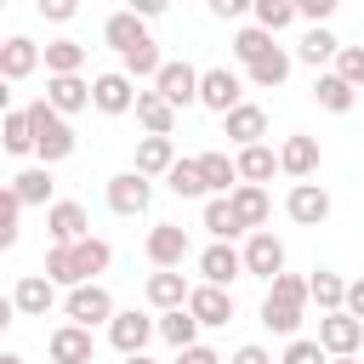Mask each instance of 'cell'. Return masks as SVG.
I'll return each mask as SVG.
<instances>
[{
    "instance_id": "cell-21",
    "label": "cell",
    "mask_w": 364,
    "mask_h": 364,
    "mask_svg": "<svg viewBox=\"0 0 364 364\" xmlns=\"http://www.w3.org/2000/svg\"><path fill=\"white\" fill-rule=\"evenodd\" d=\"M228 205H233V216H239V228H245V233H250V228H262V222L273 216V205H267L262 182H233V188H228Z\"/></svg>"
},
{
    "instance_id": "cell-56",
    "label": "cell",
    "mask_w": 364,
    "mask_h": 364,
    "mask_svg": "<svg viewBox=\"0 0 364 364\" xmlns=\"http://www.w3.org/2000/svg\"><path fill=\"white\" fill-rule=\"evenodd\" d=\"M11 108V80H0V114Z\"/></svg>"
},
{
    "instance_id": "cell-12",
    "label": "cell",
    "mask_w": 364,
    "mask_h": 364,
    "mask_svg": "<svg viewBox=\"0 0 364 364\" xmlns=\"http://www.w3.org/2000/svg\"><path fill=\"white\" fill-rule=\"evenodd\" d=\"M108 341H114V353L125 358V353H142L148 341H154V318L148 313H136V307H114V318H108Z\"/></svg>"
},
{
    "instance_id": "cell-42",
    "label": "cell",
    "mask_w": 364,
    "mask_h": 364,
    "mask_svg": "<svg viewBox=\"0 0 364 364\" xmlns=\"http://www.w3.org/2000/svg\"><path fill=\"white\" fill-rule=\"evenodd\" d=\"M262 51H273V34H267L262 23H245V28L233 34V57H239V63H256Z\"/></svg>"
},
{
    "instance_id": "cell-50",
    "label": "cell",
    "mask_w": 364,
    "mask_h": 364,
    "mask_svg": "<svg viewBox=\"0 0 364 364\" xmlns=\"http://www.w3.org/2000/svg\"><path fill=\"white\" fill-rule=\"evenodd\" d=\"M205 6H210V17H222V23H233V17L250 11V0H205Z\"/></svg>"
},
{
    "instance_id": "cell-6",
    "label": "cell",
    "mask_w": 364,
    "mask_h": 364,
    "mask_svg": "<svg viewBox=\"0 0 364 364\" xmlns=\"http://www.w3.org/2000/svg\"><path fill=\"white\" fill-rule=\"evenodd\" d=\"M182 307L199 318V330L233 324V290H228V284H188V301H182Z\"/></svg>"
},
{
    "instance_id": "cell-53",
    "label": "cell",
    "mask_w": 364,
    "mask_h": 364,
    "mask_svg": "<svg viewBox=\"0 0 364 364\" xmlns=\"http://www.w3.org/2000/svg\"><path fill=\"white\" fill-rule=\"evenodd\" d=\"M11 245H17V228H11V222H0V250H11Z\"/></svg>"
},
{
    "instance_id": "cell-33",
    "label": "cell",
    "mask_w": 364,
    "mask_h": 364,
    "mask_svg": "<svg viewBox=\"0 0 364 364\" xmlns=\"http://www.w3.org/2000/svg\"><path fill=\"white\" fill-rule=\"evenodd\" d=\"M0 148H6V154H34L28 108H6V114H0Z\"/></svg>"
},
{
    "instance_id": "cell-54",
    "label": "cell",
    "mask_w": 364,
    "mask_h": 364,
    "mask_svg": "<svg viewBox=\"0 0 364 364\" xmlns=\"http://www.w3.org/2000/svg\"><path fill=\"white\" fill-rule=\"evenodd\" d=\"M11 318H17V307H11V296H0V330H6Z\"/></svg>"
},
{
    "instance_id": "cell-45",
    "label": "cell",
    "mask_w": 364,
    "mask_h": 364,
    "mask_svg": "<svg viewBox=\"0 0 364 364\" xmlns=\"http://www.w3.org/2000/svg\"><path fill=\"white\" fill-rule=\"evenodd\" d=\"M330 353L318 347V341H307V336H290V347H284V358L279 364H324Z\"/></svg>"
},
{
    "instance_id": "cell-48",
    "label": "cell",
    "mask_w": 364,
    "mask_h": 364,
    "mask_svg": "<svg viewBox=\"0 0 364 364\" xmlns=\"http://www.w3.org/2000/svg\"><path fill=\"white\" fill-rule=\"evenodd\" d=\"M34 11H40L46 23H68V17L80 11V0H34Z\"/></svg>"
},
{
    "instance_id": "cell-51",
    "label": "cell",
    "mask_w": 364,
    "mask_h": 364,
    "mask_svg": "<svg viewBox=\"0 0 364 364\" xmlns=\"http://www.w3.org/2000/svg\"><path fill=\"white\" fill-rule=\"evenodd\" d=\"M341 307H347L353 318H364V279H347V296H341Z\"/></svg>"
},
{
    "instance_id": "cell-26",
    "label": "cell",
    "mask_w": 364,
    "mask_h": 364,
    "mask_svg": "<svg viewBox=\"0 0 364 364\" xmlns=\"http://www.w3.org/2000/svg\"><path fill=\"white\" fill-rule=\"evenodd\" d=\"M171 159H176V142H171V136H154V131H148V136L136 142V165H131V171H142V176L154 182V176H165V171H171Z\"/></svg>"
},
{
    "instance_id": "cell-57",
    "label": "cell",
    "mask_w": 364,
    "mask_h": 364,
    "mask_svg": "<svg viewBox=\"0 0 364 364\" xmlns=\"http://www.w3.org/2000/svg\"><path fill=\"white\" fill-rule=\"evenodd\" d=\"M125 364H154V358L148 353H125Z\"/></svg>"
},
{
    "instance_id": "cell-41",
    "label": "cell",
    "mask_w": 364,
    "mask_h": 364,
    "mask_svg": "<svg viewBox=\"0 0 364 364\" xmlns=\"http://www.w3.org/2000/svg\"><path fill=\"white\" fill-rule=\"evenodd\" d=\"M250 17H256L267 34H279V28L296 23V0H250Z\"/></svg>"
},
{
    "instance_id": "cell-17",
    "label": "cell",
    "mask_w": 364,
    "mask_h": 364,
    "mask_svg": "<svg viewBox=\"0 0 364 364\" xmlns=\"http://www.w3.org/2000/svg\"><path fill=\"white\" fill-rule=\"evenodd\" d=\"M11 307H17L23 318H46V313L57 307V284H51L46 273H23L17 290H11Z\"/></svg>"
},
{
    "instance_id": "cell-9",
    "label": "cell",
    "mask_w": 364,
    "mask_h": 364,
    "mask_svg": "<svg viewBox=\"0 0 364 364\" xmlns=\"http://www.w3.org/2000/svg\"><path fill=\"white\" fill-rule=\"evenodd\" d=\"M239 262H245V273H250V279H273V273H284V245H279L267 228H250V239H245Z\"/></svg>"
},
{
    "instance_id": "cell-13",
    "label": "cell",
    "mask_w": 364,
    "mask_h": 364,
    "mask_svg": "<svg viewBox=\"0 0 364 364\" xmlns=\"http://www.w3.org/2000/svg\"><path fill=\"white\" fill-rule=\"evenodd\" d=\"M318 347H324V353H358V347H364V318H353L347 307L324 313V318H318Z\"/></svg>"
},
{
    "instance_id": "cell-38",
    "label": "cell",
    "mask_w": 364,
    "mask_h": 364,
    "mask_svg": "<svg viewBox=\"0 0 364 364\" xmlns=\"http://www.w3.org/2000/svg\"><path fill=\"white\" fill-rule=\"evenodd\" d=\"M205 233H210V239H239V233H245L239 216H233V205H228V193H210V199H205Z\"/></svg>"
},
{
    "instance_id": "cell-34",
    "label": "cell",
    "mask_w": 364,
    "mask_h": 364,
    "mask_svg": "<svg viewBox=\"0 0 364 364\" xmlns=\"http://www.w3.org/2000/svg\"><path fill=\"white\" fill-rule=\"evenodd\" d=\"M336 51H341V40H336V34L324 28V23H313V28L301 34V46H296V57H301V63H313V68H324V63H330Z\"/></svg>"
},
{
    "instance_id": "cell-5",
    "label": "cell",
    "mask_w": 364,
    "mask_h": 364,
    "mask_svg": "<svg viewBox=\"0 0 364 364\" xmlns=\"http://www.w3.org/2000/svg\"><path fill=\"white\" fill-rule=\"evenodd\" d=\"M102 199H108L114 216H142V210L154 205V182H148L142 171H119V176H108Z\"/></svg>"
},
{
    "instance_id": "cell-29",
    "label": "cell",
    "mask_w": 364,
    "mask_h": 364,
    "mask_svg": "<svg viewBox=\"0 0 364 364\" xmlns=\"http://www.w3.org/2000/svg\"><path fill=\"white\" fill-rule=\"evenodd\" d=\"M68 250H74V267H80V279H97V273H108V262H114V245H108V239H97V233L74 239Z\"/></svg>"
},
{
    "instance_id": "cell-10",
    "label": "cell",
    "mask_w": 364,
    "mask_h": 364,
    "mask_svg": "<svg viewBox=\"0 0 364 364\" xmlns=\"http://www.w3.org/2000/svg\"><path fill=\"white\" fill-rule=\"evenodd\" d=\"M154 91H159L171 108H188V102H199V68H193V63H159Z\"/></svg>"
},
{
    "instance_id": "cell-20",
    "label": "cell",
    "mask_w": 364,
    "mask_h": 364,
    "mask_svg": "<svg viewBox=\"0 0 364 364\" xmlns=\"http://www.w3.org/2000/svg\"><path fill=\"white\" fill-rule=\"evenodd\" d=\"M46 102L57 114H80V108H91V80H80V74H46Z\"/></svg>"
},
{
    "instance_id": "cell-11",
    "label": "cell",
    "mask_w": 364,
    "mask_h": 364,
    "mask_svg": "<svg viewBox=\"0 0 364 364\" xmlns=\"http://www.w3.org/2000/svg\"><path fill=\"white\" fill-rule=\"evenodd\" d=\"M188 256H193L188 228H176V222H154V228H148V262H154V267H182Z\"/></svg>"
},
{
    "instance_id": "cell-18",
    "label": "cell",
    "mask_w": 364,
    "mask_h": 364,
    "mask_svg": "<svg viewBox=\"0 0 364 364\" xmlns=\"http://www.w3.org/2000/svg\"><path fill=\"white\" fill-rule=\"evenodd\" d=\"M222 136H228L233 148H245V142H262V136H267V114H262L256 102H233V108L222 114Z\"/></svg>"
},
{
    "instance_id": "cell-49",
    "label": "cell",
    "mask_w": 364,
    "mask_h": 364,
    "mask_svg": "<svg viewBox=\"0 0 364 364\" xmlns=\"http://www.w3.org/2000/svg\"><path fill=\"white\" fill-rule=\"evenodd\" d=\"M228 364H273V353H267L262 341H245V347H239V353H233Z\"/></svg>"
},
{
    "instance_id": "cell-8",
    "label": "cell",
    "mask_w": 364,
    "mask_h": 364,
    "mask_svg": "<svg viewBox=\"0 0 364 364\" xmlns=\"http://www.w3.org/2000/svg\"><path fill=\"white\" fill-rule=\"evenodd\" d=\"M284 216L296 222V228H318L324 216H330V193L307 176V182H290V193H284Z\"/></svg>"
},
{
    "instance_id": "cell-58",
    "label": "cell",
    "mask_w": 364,
    "mask_h": 364,
    "mask_svg": "<svg viewBox=\"0 0 364 364\" xmlns=\"http://www.w3.org/2000/svg\"><path fill=\"white\" fill-rule=\"evenodd\" d=\"M0 364H28V358H17V353H0Z\"/></svg>"
},
{
    "instance_id": "cell-36",
    "label": "cell",
    "mask_w": 364,
    "mask_h": 364,
    "mask_svg": "<svg viewBox=\"0 0 364 364\" xmlns=\"http://www.w3.org/2000/svg\"><path fill=\"white\" fill-rule=\"evenodd\" d=\"M159 63H165V57H159L154 34H148V40H136L131 51H119V68H125L131 80H154V74H159Z\"/></svg>"
},
{
    "instance_id": "cell-25",
    "label": "cell",
    "mask_w": 364,
    "mask_h": 364,
    "mask_svg": "<svg viewBox=\"0 0 364 364\" xmlns=\"http://www.w3.org/2000/svg\"><path fill=\"white\" fill-rule=\"evenodd\" d=\"M313 102H318L324 114H353V102H358V85H347V80L330 68V74H318V80H313Z\"/></svg>"
},
{
    "instance_id": "cell-40",
    "label": "cell",
    "mask_w": 364,
    "mask_h": 364,
    "mask_svg": "<svg viewBox=\"0 0 364 364\" xmlns=\"http://www.w3.org/2000/svg\"><path fill=\"white\" fill-rule=\"evenodd\" d=\"M199 176H205V193H228L233 182H239V171H233V159L228 154H199Z\"/></svg>"
},
{
    "instance_id": "cell-47",
    "label": "cell",
    "mask_w": 364,
    "mask_h": 364,
    "mask_svg": "<svg viewBox=\"0 0 364 364\" xmlns=\"http://www.w3.org/2000/svg\"><path fill=\"white\" fill-rule=\"evenodd\" d=\"M336 6H341V0H296V17H307V23H330Z\"/></svg>"
},
{
    "instance_id": "cell-55",
    "label": "cell",
    "mask_w": 364,
    "mask_h": 364,
    "mask_svg": "<svg viewBox=\"0 0 364 364\" xmlns=\"http://www.w3.org/2000/svg\"><path fill=\"white\" fill-rule=\"evenodd\" d=\"M324 364H358V353H330Z\"/></svg>"
},
{
    "instance_id": "cell-27",
    "label": "cell",
    "mask_w": 364,
    "mask_h": 364,
    "mask_svg": "<svg viewBox=\"0 0 364 364\" xmlns=\"http://www.w3.org/2000/svg\"><path fill=\"white\" fill-rule=\"evenodd\" d=\"M233 171H239V182H267V176L279 171V154H273L267 142H245V148L233 154Z\"/></svg>"
},
{
    "instance_id": "cell-39",
    "label": "cell",
    "mask_w": 364,
    "mask_h": 364,
    "mask_svg": "<svg viewBox=\"0 0 364 364\" xmlns=\"http://www.w3.org/2000/svg\"><path fill=\"white\" fill-rule=\"evenodd\" d=\"M341 296H347V279H341V273L318 267V273L307 279V301H318V313H336V307H341Z\"/></svg>"
},
{
    "instance_id": "cell-15",
    "label": "cell",
    "mask_w": 364,
    "mask_h": 364,
    "mask_svg": "<svg viewBox=\"0 0 364 364\" xmlns=\"http://www.w3.org/2000/svg\"><path fill=\"white\" fill-rule=\"evenodd\" d=\"M46 233H51V245H74V239H85V233H91L85 205H74V199H51V205H46Z\"/></svg>"
},
{
    "instance_id": "cell-19",
    "label": "cell",
    "mask_w": 364,
    "mask_h": 364,
    "mask_svg": "<svg viewBox=\"0 0 364 364\" xmlns=\"http://www.w3.org/2000/svg\"><path fill=\"white\" fill-rule=\"evenodd\" d=\"M279 171H284V176H296V182L318 176V136H307V131L284 136V148H279Z\"/></svg>"
},
{
    "instance_id": "cell-43",
    "label": "cell",
    "mask_w": 364,
    "mask_h": 364,
    "mask_svg": "<svg viewBox=\"0 0 364 364\" xmlns=\"http://www.w3.org/2000/svg\"><path fill=\"white\" fill-rule=\"evenodd\" d=\"M40 273H46L51 284H63V290H68V284H80V267H74V250H68V245H51Z\"/></svg>"
},
{
    "instance_id": "cell-32",
    "label": "cell",
    "mask_w": 364,
    "mask_h": 364,
    "mask_svg": "<svg viewBox=\"0 0 364 364\" xmlns=\"http://www.w3.org/2000/svg\"><path fill=\"white\" fill-rule=\"evenodd\" d=\"M102 40H108L114 51H131L136 40H148V23H142L136 11H114V17L102 23Z\"/></svg>"
},
{
    "instance_id": "cell-37",
    "label": "cell",
    "mask_w": 364,
    "mask_h": 364,
    "mask_svg": "<svg viewBox=\"0 0 364 364\" xmlns=\"http://www.w3.org/2000/svg\"><path fill=\"white\" fill-rule=\"evenodd\" d=\"M165 188L176 199H205V176H199V159H171L165 171Z\"/></svg>"
},
{
    "instance_id": "cell-3",
    "label": "cell",
    "mask_w": 364,
    "mask_h": 364,
    "mask_svg": "<svg viewBox=\"0 0 364 364\" xmlns=\"http://www.w3.org/2000/svg\"><path fill=\"white\" fill-rule=\"evenodd\" d=\"M63 313H68L74 324L97 330V324H108V318H114V296H108V284H97V279H80V284H68V296H63Z\"/></svg>"
},
{
    "instance_id": "cell-7",
    "label": "cell",
    "mask_w": 364,
    "mask_h": 364,
    "mask_svg": "<svg viewBox=\"0 0 364 364\" xmlns=\"http://www.w3.org/2000/svg\"><path fill=\"white\" fill-rule=\"evenodd\" d=\"M131 102H136V80H131L125 68H114V74H97V80H91V108H97V114L119 119V114H131Z\"/></svg>"
},
{
    "instance_id": "cell-24",
    "label": "cell",
    "mask_w": 364,
    "mask_h": 364,
    "mask_svg": "<svg viewBox=\"0 0 364 364\" xmlns=\"http://www.w3.org/2000/svg\"><path fill=\"white\" fill-rule=\"evenodd\" d=\"M245 80H250V85H262V91H279V85L290 80V51H284V46L262 51L256 63H245Z\"/></svg>"
},
{
    "instance_id": "cell-23",
    "label": "cell",
    "mask_w": 364,
    "mask_h": 364,
    "mask_svg": "<svg viewBox=\"0 0 364 364\" xmlns=\"http://www.w3.org/2000/svg\"><path fill=\"white\" fill-rule=\"evenodd\" d=\"M131 114H136V125H142V131H154V136H171V131H176V108H171L159 91H136Z\"/></svg>"
},
{
    "instance_id": "cell-2",
    "label": "cell",
    "mask_w": 364,
    "mask_h": 364,
    "mask_svg": "<svg viewBox=\"0 0 364 364\" xmlns=\"http://www.w3.org/2000/svg\"><path fill=\"white\" fill-rule=\"evenodd\" d=\"M28 131H34V154H40V165H57V159L74 154V125H68V114H57L46 97L28 102Z\"/></svg>"
},
{
    "instance_id": "cell-22",
    "label": "cell",
    "mask_w": 364,
    "mask_h": 364,
    "mask_svg": "<svg viewBox=\"0 0 364 364\" xmlns=\"http://www.w3.org/2000/svg\"><path fill=\"white\" fill-rule=\"evenodd\" d=\"M40 68V46L28 40V34H11V40H0V80H28Z\"/></svg>"
},
{
    "instance_id": "cell-44",
    "label": "cell",
    "mask_w": 364,
    "mask_h": 364,
    "mask_svg": "<svg viewBox=\"0 0 364 364\" xmlns=\"http://www.w3.org/2000/svg\"><path fill=\"white\" fill-rule=\"evenodd\" d=\"M330 63H336V74H341L347 85H364V46H341Z\"/></svg>"
},
{
    "instance_id": "cell-30",
    "label": "cell",
    "mask_w": 364,
    "mask_h": 364,
    "mask_svg": "<svg viewBox=\"0 0 364 364\" xmlns=\"http://www.w3.org/2000/svg\"><path fill=\"white\" fill-rule=\"evenodd\" d=\"M51 165H28V171H17L11 176V193L23 199V205H51Z\"/></svg>"
},
{
    "instance_id": "cell-14",
    "label": "cell",
    "mask_w": 364,
    "mask_h": 364,
    "mask_svg": "<svg viewBox=\"0 0 364 364\" xmlns=\"http://www.w3.org/2000/svg\"><path fill=\"white\" fill-rule=\"evenodd\" d=\"M46 353H51V364H91L97 358V341H91V330L85 324H57L51 330V341H46Z\"/></svg>"
},
{
    "instance_id": "cell-31",
    "label": "cell",
    "mask_w": 364,
    "mask_h": 364,
    "mask_svg": "<svg viewBox=\"0 0 364 364\" xmlns=\"http://www.w3.org/2000/svg\"><path fill=\"white\" fill-rule=\"evenodd\" d=\"M154 336H165L171 347H188V341H199V318H193L188 307H165V313L154 318Z\"/></svg>"
},
{
    "instance_id": "cell-16",
    "label": "cell",
    "mask_w": 364,
    "mask_h": 364,
    "mask_svg": "<svg viewBox=\"0 0 364 364\" xmlns=\"http://www.w3.org/2000/svg\"><path fill=\"white\" fill-rule=\"evenodd\" d=\"M199 279H205V284H233V279H245V262H239L233 239H210V245L199 250Z\"/></svg>"
},
{
    "instance_id": "cell-4",
    "label": "cell",
    "mask_w": 364,
    "mask_h": 364,
    "mask_svg": "<svg viewBox=\"0 0 364 364\" xmlns=\"http://www.w3.org/2000/svg\"><path fill=\"white\" fill-rule=\"evenodd\" d=\"M233 102H245V74H233L228 63H216V68H199V108H210V114H228Z\"/></svg>"
},
{
    "instance_id": "cell-52",
    "label": "cell",
    "mask_w": 364,
    "mask_h": 364,
    "mask_svg": "<svg viewBox=\"0 0 364 364\" xmlns=\"http://www.w3.org/2000/svg\"><path fill=\"white\" fill-rule=\"evenodd\" d=\"M165 6H171V0H125V11H136L142 23H148V17H159Z\"/></svg>"
},
{
    "instance_id": "cell-59",
    "label": "cell",
    "mask_w": 364,
    "mask_h": 364,
    "mask_svg": "<svg viewBox=\"0 0 364 364\" xmlns=\"http://www.w3.org/2000/svg\"><path fill=\"white\" fill-rule=\"evenodd\" d=\"M0 11H6V0H0Z\"/></svg>"
},
{
    "instance_id": "cell-28",
    "label": "cell",
    "mask_w": 364,
    "mask_h": 364,
    "mask_svg": "<svg viewBox=\"0 0 364 364\" xmlns=\"http://www.w3.org/2000/svg\"><path fill=\"white\" fill-rule=\"evenodd\" d=\"M148 301L165 313V307H182L188 301V279H182V267H154L148 273Z\"/></svg>"
},
{
    "instance_id": "cell-35",
    "label": "cell",
    "mask_w": 364,
    "mask_h": 364,
    "mask_svg": "<svg viewBox=\"0 0 364 364\" xmlns=\"http://www.w3.org/2000/svg\"><path fill=\"white\" fill-rule=\"evenodd\" d=\"M40 63H46V74H80L85 68V46L80 40H51L40 51Z\"/></svg>"
},
{
    "instance_id": "cell-1",
    "label": "cell",
    "mask_w": 364,
    "mask_h": 364,
    "mask_svg": "<svg viewBox=\"0 0 364 364\" xmlns=\"http://www.w3.org/2000/svg\"><path fill=\"white\" fill-rule=\"evenodd\" d=\"M301 307H307V279L273 273V279H267V296H262V324H267L273 336H296V330H301Z\"/></svg>"
},
{
    "instance_id": "cell-46",
    "label": "cell",
    "mask_w": 364,
    "mask_h": 364,
    "mask_svg": "<svg viewBox=\"0 0 364 364\" xmlns=\"http://www.w3.org/2000/svg\"><path fill=\"white\" fill-rule=\"evenodd\" d=\"M171 364H222V353L216 347H205V341H188V347H176V358Z\"/></svg>"
}]
</instances>
